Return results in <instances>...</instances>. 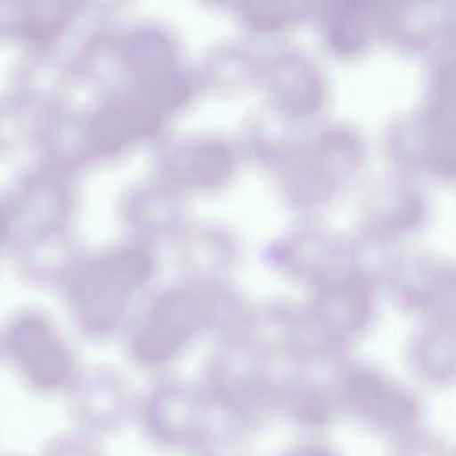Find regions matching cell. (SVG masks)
I'll list each match as a JSON object with an SVG mask.
<instances>
[{"label": "cell", "mask_w": 456, "mask_h": 456, "mask_svg": "<svg viewBox=\"0 0 456 456\" xmlns=\"http://www.w3.org/2000/svg\"><path fill=\"white\" fill-rule=\"evenodd\" d=\"M64 66L71 93H87V98L125 94L169 123L203 96L180 34L155 18L91 23L68 52Z\"/></svg>", "instance_id": "obj_1"}, {"label": "cell", "mask_w": 456, "mask_h": 456, "mask_svg": "<svg viewBox=\"0 0 456 456\" xmlns=\"http://www.w3.org/2000/svg\"><path fill=\"white\" fill-rule=\"evenodd\" d=\"M253 305L235 281H160L119 340L125 360L150 379L171 376L201 342L244 331Z\"/></svg>", "instance_id": "obj_2"}, {"label": "cell", "mask_w": 456, "mask_h": 456, "mask_svg": "<svg viewBox=\"0 0 456 456\" xmlns=\"http://www.w3.org/2000/svg\"><path fill=\"white\" fill-rule=\"evenodd\" d=\"M160 249L126 235L80 246L53 292L68 328L91 344L119 342L144 299L160 285Z\"/></svg>", "instance_id": "obj_3"}, {"label": "cell", "mask_w": 456, "mask_h": 456, "mask_svg": "<svg viewBox=\"0 0 456 456\" xmlns=\"http://www.w3.org/2000/svg\"><path fill=\"white\" fill-rule=\"evenodd\" d=\"M281 372L244 330L210 344L196 383L219 422L251 436L278 419Z\"/></svg>", "instance_id": "obj_4"}, {"label": "cell", "mask_w": 456, "mask_h": 456, "mask_svg": "<svg viewBox=\"0 0 456 456\" xmlns=\"http://www.w3.org/2000/svg\"><path fill=\"white\" fill-rule=\"evenodd\" d=\"M73 331L39 305H20L0 321V362L36 397L64 399L82 369Z\"/></svg>", "instance_id": "obj_5"}, {"label": "cell", "mask_w": 456, "mask_h": 456, "mask_svg": "<svg viewBox=\"0 0 456 456\" xmlns=\"http://www.w3.org/2000/svg\"><path fill=\"white\" fill-rule=\"evenodd\" d=\"M151 153L150 173L189 203L228 192L244 164L237 139L219 130L171 132Z\"/></svg>", "instance_id": "obj_6"}, {"label": "cell", "mask_w": 456, "mask_h": 456, "mask_svg": "<svg viewBox=\"0 0 456 456\" xmlns=\"http://www.w3.org/2000/svg\"><path fill=\"white\" fill-rule=\"evenodd\" d=\"M5 191L14 224V246L77 237L78 176L30 159Z\"/></svg>", "instance_id": "obj_7"}, {"label": "cell", "mask_w": 456, "mask_h": 456, "mask_svg": "<svg viewBox=\"0 0 456 456\" xmlns=\"http://www.w3.org/2000/svg\"><path fill=\"white\" fill-rule=\"evenodd\" d=\"M216 424L217 417L196 379L171 374L139 388L134 428L160 452L191 456Z\"/></svg>", "instance_id": "obj_8"}, {"label": "cell", "mask_w": 456, "mask_h": 456, "mask_svg": "<svg viewBox=\"0 0 456 456\" xmlns=\"http://www.w3.org/2000/svg\"><path fill=\"white\" fill-rule=\"evenodd\" d=\"M330 383L340 415L385 442L424 424L417 392L372 365L340 363Z\"/></svg>", "instance_id": "obj_9"}, {"label": "cell", "mask_w": 456, "mask_h": 456, "mask_svg": "<svg viewBox=\"0 0 456 456\" xmlns=\"http://www.w3.org/2000/svg\"><path fill=\"white\" fill-rule=\"evenodd\" d=\"M80 125L87 169H96L142 148L153 150L173 123L134 98L109 93L80 102Z\"/></svg>", "instance_id": "obj_10"}, {"label": "cell", "mask_w": 456, "mask_h": 456, "mask_svg": "<svg viewBox=\"0 0 456 456\" xmlns=\"http://www.w3.org/2000/svg\"><path fill=\"white\" fill-rule=\"evenodd\" d=\"M139 388L110 363L84 367L64 395L69 428L107 442L134 426Z\"/></svg>", "instance_id": "obj_11"}, {"label": "cell", "mask_w": 456, "mask_h": 456, "mask_svg": "<svg viewBox=\"0 0 456 456\" xmlns=\"http://www.w3.org/2000/svg\"><path fill=\"white\" fill-rule=\"evenodd\" d=\"M84 7L64 0H0V45L21 57L64 59L86 28Z\"/></svg>", "instance_id": "obj_12"}, {"label": "cell", "mask_w": 456, "mask_h": 456, "mask_svg": "<svg viewBox=\"0 0 456 456\" xmlns=\"http://www.w3.org/2000/svg\"><path fill=\"white\" fill-rule=\"evenodd\" d=\"M256 91L262 94L265 112L297 126L324 105L326 80L306 52L280 45L262 52Z\"/></svg>", "instance_id": "obj_13"}, {"label": "cell", "mask_w": 456, "mask_h": 456, "mask_svg": "<svg viewBox=\"0 0 456 456\" xmlns=\"http://www.w3.org/2000/svg\"><path fill=\"white\" fill-rule=\"evenodd\" d=\"M121 235L162 251L189 223V201L155 175L128 182L116 201Z\"/></svg>", "instance_id": "obj_14"}, {"label": "cell", "mask_w": 456, "mask_h": 456, "mask_svg": "<svg viewBox=\"0 0 456 456\" xmlns=\"http://www.w3.org/2000/svg\"><path fill=\"white\" fill-rule=\"evenodd\" d=\"M176 276L198 281H235L242 262V242L228 224L194 219L167 246Z\"/></svg>", "instance_id": "obj_15"}, {"label": "cell", "mask_w": 456, "mask_h": 456, "mask_svg": "<svg viewBox=\"0 0 456 456\" xmlns=\"http://www.w3.org/2000/svg\"><path fill=\"white\" fill-rule=\"evenodd\" d=\"M335 239L317 226L303 224L269 244L265 258L283 276L314 289L349 273L335 267Z\"/></svg>", "instance_id": "obj_16"}, {"label": "cell", "mask_w": 456, "mask_h": 456, "mask_svg": "<svg viewBox=\"0 0 456 456\" xmlns=\"http://www.w3.org/2000/svg\"><path fill=\"white\" fill-rule=\"evenodd\" d=\"M392 159L406 167L426 169L438 176L456 175V130L428 112L413 121H399L390 135Z\"/></svg>", "instance_id": "obj_17"}, {"label": "cell", "mask_w": 456, "mask_h": 456, "mask_svg": "<svg viewBox=\"0 0 456 456\" xmlns=\"http://www.w3.org/2000/svg\"><path fill=\"white\" fill-rule=\"evenodd\" d=\"M340 408L330 379L321 381L308 370H283L278 392V419L294 426L299 435H326Z\"/></svg>", "instance_id": "obj_18"}, {"label": "cell", "mask_w": 456, "mask_h": 456, "mask_svg": "<svg viewBox=\"0 0 456 456\" xmlns=\"http://www.w3.org/2000/svg\"><path fill=\"white\" fill-rule=\"evenodd\" d=\"M260 61L262 52L246 37L212 43L201 59L194 61L203 96L230 98L256 89Z\"/></svg>", "instance_id": "obj_19"}, {"label": "cell", "mask_w": 456, "mask_h": 456, "mask_svg": "<svg viewBox=\"0 0 456 456\" xmlns=\"http://www.w3.org/2000/svg\"><path fill=\"white\" fill-rule=\"evenodd\" d=\"M424 212L422 198L415 189L390 182L374 189L365 210V230L372 237H392L410 232Z\"/></svg>", "instance_id": "obj_20"}, {"label": "cell", "mask_w": 456, "mask_h": 456, "mask_svg": "<svg viewBox=\"0 0 456 456\" xmlns=\"http://www.w3.org/2000/svg\"><path fill=\"white\" fill-rule=\"evenodd\" d=\"M406 362L415 379L431 388L456 383V335L445 330H428L411 337Z\"/></svg>", "instance_id": "obj_21"}, {"label": "cell", "mask_w": 456, "mask_h": 456, "mask_svg": "<svg viewBox=\"0 0 456 456\" xmlns=\"http://www.w3.org/2000/svg\"><path fill=\"white\" fill-rule=\"evenodd\" d=\"M230 16L251 43L273 41L312 16L310 7L292 2H235Z\"/></svg>", "instance_id": "obj_22"}, {"label": "cell", "mask_w": 456, "mask_h": 456, "mask_svg": "<svg viewBox=\"0 0 456 456\" xmlns=\"http://www.w3.org/2000/svg\"><path fill=\"white\" fill-rule=\"evenodd\" d=\"M45 105L12 86L0 91V160L32 155L36 125Z\"/></svg>", "instance_id": "obj_23"}, {"label": "cell", "mask_w": 456, "mask_h": 456, "mask_svg": "<svg viewBox=\"0 0 456 456\" xmlns=\"http://www.w3.org/2000/svg\"><path fill=\"white\" fill-rule=\"evenodd\" d=\"M381 18L383 14L379 12L369 14L354 5L342 7L338 12H322L321 25L324 43L342 55L360 53L372 36L381 30Z\"/></svg>", "instance_id": "obj_24"}, {"label": "cell", "mask_w": 456, "mask_h": 456, "mask_svg": "<svg viewBox=\"0 0 456 456\" xmlns=\"http://www.w3.org/2000/svg\"><path fill=\"white\" fill-rule=\"evenodd\" d=\"M426 112L456 130V52L449 50L438 62L429 84V107Z\"/></svg>", "instance_id": "obj_25"}, {"label": "cell", "mask_w": 456, "mask_h": 456, "mask_svg": "<svg viewBox=\"0 0 456 456\" xmlns=\"http://www.w3.org/2000/svg\"><path fill=\"white\" fill-rule=\"evenodd\" d=\"M452 447L440 431L420 424L390 438L385 456H452Z\"/></svg>", "instance_id": "obj_26"}, {"label": "cell", "mask_w": 456, "mask_h": 456, "mask_svg": "<svg viewBox=\"0 0 456 456\" xmlns=\"http://www.w3.org/2000/svg\"><path fill=\"white\" fill-rule=\"evenodd\" d=\"M34 456H109V451L105 442L68 426L48 436Z\"/></svg>", "instance_id": "obj_27"}, {"label": "cell", "mask_w": 456, "mask_h": 456, "mask_svg": "<svg viewBox=\"0 0 456 456\" xmlns=\"http://www.w3.org/2000/svg\"><path fill=\"white\" fill-rule=\"evenodd\" d=\"M191 456H255V452L249 444V435L217 420Z\"/></svg>", "instance_id": "obj_28"}, {"label": "cell", "mask_w": 456, "mask_h": 456, "mask_svg": "<svg viewBox=\"0 0 456 456\" xmlns=\"http://www.w3.org/2000/svg\"><path fill=\"white\" fill-rule=\"evenodd\" d=\"M276 456H344V452L326 435H299Z\"/></svg>", "instance_id": "obj_29"}, {"label": "cell", "mask_w": 456, "mask_h": 456, "mask_svg": "<svg viewBox=\"0 0 456 456\" xmlns=\"http://www.w3.org/2000/svg\"><path fill=\"white\" fill-rule=\"evenodd\" d=\"M14 244V224H12V216L11 208L7 203L5 191H0V265L2 262L11 256Z\"/></svg>", "instance_id": "obj_30"}, {"label": "cell", "mask_w": 456, "mask_h": 456, "mask_svg": "<svg viewBox=\"0 0 456 456\" xmlns=\"http://www.w3.org/2000/svg\"><path fill=\"white\" fill-rule=\"evenodd\" d=\"M0 456H21V454H16V452H4V451H0Z\"/></svg>", "instance_id": "obj_31"}, {"label": "cell", "mask_w": 456, "mask_h": 456, "mask_svg": "<svg viewBox=\"0 0 456 456\" xmlns=\"http://www.w3.org/2000/svg\"><path fill=\"white\" fill-rule=\"evenodd\" d=\"M452 456H456V444H454V447H452Z\"/></svg>", "instance_id": "obj_32"}, {"label": "cell", "mask_w": 456, "mask_h": 456, "mask_svg": "<svg viewBox=\"0 0 456 456\" xmlns=\"http://www.w3.org/2000/svg\"><path fill=\"white\" fill-rule=\"evenodd\" d=\"M0 363H2V362H0Z\"/></svg>", "instance_id": "obj_33"}]
</instances>
